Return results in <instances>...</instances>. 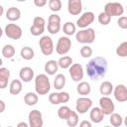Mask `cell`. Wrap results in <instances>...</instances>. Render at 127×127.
I'll return each instance as SVG.
<instances>
[{"instance_id":"9","label":"cell","mask_w":127,"mask_h":127,"mask_svg":"<svg viewBox=\"0 0 127 127\" xmlns=\"http://www.w3.org/2000/svg\"><path fill=\"white\" fill-rule=\"evenodd\" d=\"M99 108L101 109V111L104 115H110L114 112L115 105H114V103L110 97L102 96L99 99Z\"/></svg>"},{"instance_id":"44","label":"cell","mask_w":127,"mask_h":127,"mask_svg":"<svg viewBox=\"0 0 127 127\" xmlns=\"http://www.w3.org/2000/svg\"><path fill=\"white\" fill-rule=\"evenodd\" d=\"M16 127H29V124L26 123V122H24V121H22V122H19Z\"/></svg>"},{"instance_id":"14","label":"cell","mask_w":127,"mask_h":127,"mask_svg":"<svg viewBox=\"0 0 127 127\" xmlns=\"http://www.w3.org/2000/svg\"><path fill=\"white\" fill-rule=\"evenodd\" d=\"M92 106V100L88 97H79L76 100V111L79 114H84L85 112H87Z\"/></svg>"},{"instance_id":"38","label":"cell","mask_w":127,"mask_h":127,"mask_svg":"<svg viewBox=\"0 0 127 127\" xmlns=\"http://www.w3.org/2000/svg\"><path fill=\"white\" fill-rule=\"evenodd\" d=\"M49 101L50 103L54 104V105H58L60 104V97H59V92H52L49 95Z\"/></svg>"},{"instance_id":"37","label":"cell","mask_w":127,"mask_h":127,"mask_svg":"<svg viewBox=\"0 0 127 127\" xmlns=\"http://www.w3.org/2000/svg\"><path fill=\"white\" fill-rule=\"evenodd\" d=\"M80 56L84 59L86 58H89L92 56V49L89 47V46H83L80 48Z\"/></svg>"},{"instance_id":"47","label":"cell","mask_w":127,"mask_h":127,"mask_svg":"<svg viewBox=\"0 0 127 127\" xmlns=\"http://www.w3.org/2000/svg\"><path fill=\"white\" fill-rule=\"evenodd\" d=\"M2 64H3V61H2V59L0 58V66H1Z\"/></svg>"},{"instance_id":"6","label":"cell","mask_w":127,"mask_h":127,"mask_svg":"<svg viewBox=\"0 0 127 127\" xmlns=\"http://www.w3.org/2000/svg\"><path fill=\"white\" fill-rule=\"evenodd\" d=\"M45 25H46L45 19L43 17L36 16L33 20V25L30 28V33L36 37L42 35L45 31Z\"/></svg>"},{"instance_id":"49","label":"cell","mask_w":127,"mask_h":127,"mask_svg":"<svg viewBox=\"0 0 127 127\" xmlns=\"http://www.w3.org/2000/svg\"><path fill=\"white\" fill-rule=\"evenodd\" d=\"M7 127H13V126H7Z\"/></svg>"},{"instance_id":"41","label":"cell","mask_w":127,"mask_h":127,"mask_svg":"<svg viewBox=\"0 0 127 127\" xmlns=\"http://www.w3.org/2000/svg\"><path fill=\"white\" fill-rule=\"evenodd\" d=\"M34 4L37 7H44L47 4V0H34Z\"/></svg>"},{"instance_id":"40","label":"cell","mask_w":127,"mask_h":127,"mask_svg":"<svg viewBox=\"0 0 127 127\" xmlns=\"http://www.w3.org/2000/svg\"><path fill=\"white\" fill-rule=\"evenodd\" d=\"M117 24H118V26H119L121 29H123V30L127 29V17H126V16H121V17L118 19Z\"/></svg>"},{"instance_id":"15","label":"cell","mask_w":127,"mask_h":127,"mask_svg":"<svg viewBox=\"0 0 127 127\" xmlns=\"http://www.w3.org/2000/svg\"><path fill=\"white\" fill-rule=\"evenodd\" d=\"M114 97L118 102L127 101V88L124 84H118L113 88Z\"/></svg>"},{"instance_id":"21","label":"cell","mask_w":127,"mask_h":127,"mask_svg":"<svg viewBox=\"0 0 127 127\" xmlns=\"http://www.w3.org/2000/svg\"><path fill=\"white\" fill-rule=\"evenodd\" d=\"M23 85L20 79H13L9 85V92L12 95H17L22 91Z\"/></svg>"},{"instance_id":"20","label":"cell","mask_w":127,"mask_h":127,"mask_svg":"<svg viewBox=\"0 0 127 127\" xmlns=\"http://www.w3.org/2000/svg\"><path fill=\"white\" fill-rule=\"evenodd\" d=\"M6 18L11 22L18 21L21 18V11L17 7H10L6 12Z\"/></svg>"},{"instance_id":"33","label":"cell","mask_w":127,"mask_h":127,"mask_svg":"<svg viewBox=\"0 0 127 127\" xmlns=\"http://www.w3.org/2000/svg\"><path fill=\"white\" fill-rule=\"evenodd\" d=\"M70 111H71V109H70L68 106L63 105V106H61V107L59 108V110H58V116H59L61 119L66 120V118H67L68 115L70 114Z\"/></svg>"},{"instance_id":"32","label":"cell","mask_w":127,"mask_h":127,"mask_svg":"<svg viewBox=\"0 0 127 127\" xmlns=\"http://www.w3.org/2000/svg\"><path fill=\"white\" fill-rule=\"evenodd\" d=\"M78 123V115L75 111H70V114L66 118V124L69 127H75Z\"/></svg>"},{"instance_id":"13","label":"cell","mask_w":127,"mask_h":127,"mask_svg":"<svg viewBox=\"0 0 127 127\" xmlns=\"http://www.w3.org/2000/svg\"><path fill=\"white\" fill-rule=\"evenodd\" d=\"M94 14L93 12H90V11H87V12H84L76 21V26L78 28H81V29H86L90 24L93 23L94 21Z\"/></svg>"},{"instance_id":"24","label":"cell","mask_w":127,"mask_h":127,"mask_svg":"<svg viewBox=\"0 0 127 127\" xmlns=\"http://www.w3.org/2000/svg\"><path fill=\"white\" fill-rule=\"evenodd\" d=\"M38 101H39V97L38 94L35 92H27L24 96V102L28 106H34L38 103Z\"/></svg>"},{"instance_id":"5","label":"cell","mask_w":127,"mask_h":127,"mask_svg":"<svg viewBox=\"0 0 127 127\" xmlns=\"http://www.w3.org/2000/svg\"><path fill=\"white\" fill-rule=\"evenodd\" d=\"M39 46L44 56H51L54 52V43L49 36H43L39 41Z\"/></svg>"},{"instance_id":"31","label":"cell","mask_w":127,"mask_h":127,"mask_svg":"<svg viewBox=\"0 0 127 127\" xmlns=\"http://www.w3.org/2000/svg\"><path fill=\"white\" fill-rule=\"evenodd\" d=\"M63 31L66 36H71L76 32V26L72 22H66L63 26Z\"/></svg>"},{"instance_id":"34","label":"cell","mask_w":127,"mask_h":127,"mask_svg":"<svg viewBox=\"0 0 127 127\" xmlns=\"http://www.w3.org/2000/svg\"><path fill=\"white\" fill-rule=\"evenodd\" d=\"M116 55L121 57V58H125L127 57V42H122L117 48H116Z\"/></svg>"},{"instance_id":"36","label":"cell","mask_w":127,"mask_h":127,"mask_svg":"<svg viewBox=\"0 0 127 127\" xmlns=\"http://www.w3.org/2000/svg\"><path fill=\"white\" fill-rule=\"evenodd\" d=\"M110 21H111V17L108 16L105 12H101V13L98 15V22H99L101 25L106 26V25H108V24L110 23Z\"/></svg>"},{"instance_id":"16","label":"cell","mask_w":127,"mask_h":127,"mask_svg":"<svg viewBox=\"0 0 127 127\" xmlns=\"http://www.w3.org/2000/svg\"><path fill=\"white\" fill-rule=\"evenodd\" d=\"M82 10L81 0H68L67 2V11L70 15H78Z\"/></svg>"},{"instance_id":"35","label":"cell","mask_w":127,"mask_h":127,"mask_svg":"<svg viewBox=\"0 0 127 127\" xmlns=\"http://www.w3.org/2000/svg\"><path fill=\"white\" fill-rule=\"evenodd\" d=\"M49 8L53 12H59L62 9V1L61 0H50L48 2Z\"/></svg>"},{"instance_id":"26","label":"cell","mask_w":127,"mask_h":127,"mask_svg":"<svg viewBox=\"0 0 127 127\" xmlns=\"http://www.w3.org/2000/svg\"><path fill=\"white\" fill-rule=\"evenodd\" d=\"M20 56H21L22 59H24V60H26V61H30V60H32V59L34 58L35 53H34V50H33L31 47L26 46V47H23V48L21 49V51H20Z\"/></svg>"},{"instance_id":"25","label":"cell","mask_w":127,"mask_h":127,"mask_svg":"<svg viewBox=\"0 0 127 127\" xmlns=\"http://www.w3.org/2000/svg\"><path fill=\"white\" fill-rule=\"evenodd\" d=\"M76 91L80 95H88L91 91L90 84L86 81H80L76 86Z\"/></svg>"},{"instance_id":"2","label":"cell","mask_w":127,"mask_h":127,"mask_svg":"<svg viewBox=\"0 0 127 127\" xmlns=\"http://www.w3.org/2000/svg\"><path fill=\"white\" fill-rule=\"evenodd\" d=\"M51 89L50 79L47 74L40 73L35 77V90L36 93L39 95L47 94Z\"/></svg>"},{"instance_id":"45","label":"cell","mask_w":127,"mask_h":127,"mask_svg":"<svg viewBox=\"0 0 127 127\" xmlns=\"http://www.w3.org/2000/svg\"><path fill=\"white\" fill-rule=\"evenodd\" d=\"M3 13H4V8L2 5H0V17L3 15Z\"/></svg>"},{"instance_id":"11","label":"cell","mask_w":127,"mask_h":127,"mask_svg":"<svg viewBox=\"0 0 127 127\" xmlns=\"http://www.w3.org/2000/svg\"><path fill=\"white\" fill-rule=\"evenodd\" d=\"M28 120H29V127H43L44 124L43 115L42 112L37 109H34L29 112Z\"/></svg>"},{"instance_id":"42","label":"cell","mask_w":127,"mask_h":127,"mask_svg":"<svg viewBox=\"0 0 127 127\" xmlns=\"http://www.w3.org/2000/svg\"><path fill=\"white\" fill-rule=\"evenodd\" d=\"M79 127H92L91 123L87 120H82L80 123H79Z\"/></svg>"},{"instance_id":"46","label":"cell","mask_w":127,"mask_h":127,"mask_svg":"<svg viewBox=\"0 0 127 127\" xmlns=\"http://www.w3.org/2000/svg\"><path fill=\"white\" fill-rule=\"evenodd\" d=\"M2 35H3V30H2V28L0 27V38L2 37Z\"/></svg>"},{"instance_id":"7","label":"cell","mask_w":127,"mask_h":127,"mask_svg":"<svg viewBox=\"0 0 127 127\" xmlns=\"http://www.w3.org/2000/svg\"><path fill=\"white\" fill-rule=\"evenodd\" d=\"M71 48V40L68 37L63 36L58 40L56 46V52L59 55H66Z\"/></svg>"},{"instance_id":"30","label":"cell","mask_w":127,"mask_h":127,"mask_svg":"<svg viewBox=\"0 0 127 127\" xmlns=\"http://www.w3.org/2000/svg\"><path fill=\"white\" fill-rule=\"evenodd\" d=\"M109 122L111 123V125L113 127H120L123 123V118L120 114L118 113H112L110 114V118H109Z\"/></svg>"},{"instance_id":"43","label":"cell","mask_w":127,"mask_h":127,"mask_svg":"<svg viewBox=\"0 0 127 127\" xmlns=\"http://www.w3.org/2000/svg\"><path fill=\"white\" fill-rule=\"evenodd\" d=\"M5 108H6V104H5V102H4L3 100L0 99V113H2V112L5 110Z\"/></svg>"},{"instance_id":"1","label":"cell","mask_w":127,"mask_h":127,"mask_svg":"<svg viewBox=\"0 0 127 127\" xmlns=\"http://www.w3.org/2000/svg\"><path fill=\"white\" fill-rule=\"evenodd\" d=\"M107 61L103 57H95L86 64V73L92 80L103 78L107 71Z\"/></svg>"},{"instance_id":"27","label":"cell","mask_w":127,"mask_h":127,"mask_svg":"<svg viewBox=\"0 0 127 127\" xmlns=\"http://www.w3.org/2000/svg\"><path fill=\"white\" fill-rule=\"evenodd\" d=\"M65 76L63 73H59L56 75V78L54 80V87L57 90H61L62 88L64 87L65 85Z\"/></svg>"},{"instance_id":"8","label":"cell","mask_w":127,"mask_h":127,"mask_svg":"<svg viewBox=\"0 0 127 127\" xmlns=\"http://www.w3.org/2000/svg\"><path fill=\"white\" fill-rule=\"evenodd\" d=\"M48 32L52 35L58 34L61 30V17L58 14H52L48 19Z\"/></svg>"},{"instance_id":"28","label":"cell","mask_w":127,"mask_h":127,"mask_svg":"<svg viewBox=\"0 0 127 127\" xmlns=\"http://www.w3.org/2000/svg\"><path fill=\"white\" fill-rule=\"evenodd\" d=\"M15 55V48L13 45H5L2 48V56L6 59H12Z\"/></svg>"},{"instance_id":"48","label":"cell","mask_w":127,"mask_h":127,"mask_svg":"<svg viewBox=\"0 0 127 127\" xmlns=\"http://www.w3.org/2000/svg\"><path fill=\"white\" fill-rule=\"evenodd\" d=\"M104 127H110V126H104Z\"/></svg>"},{"instance_id":"4","label":"cell","mask_w":127,"mask_h":127,"mask_svg":"<svg viewBox=\"0 0 127 127\" xmlns=\"http://www.w3.org/2000/svg\"><path fill=\"white\" fill-rule=\"evenodd\" d=\"M108 16L113 17V16H121L124 12V8L121 3L118 2H109L106 3L104 6V11Z\"/></svg>"},{"instance_id":"39","label":"cell","mask_w":127,"mask_h":127,"mask_svg":"<svg viewBox=\"0 0 127 127\" xmlns=\"http://www.w3.org/2000/svg\"><path fill=\"white\" fill-rule=\"evenodd\" d=\"M59 97H60V102L61 103H66L69 100V94L65 91H61L59 92Z\"/></svg>"},{"instance_id":"29","label":"cell","mask_w":127,"mask_h":127,"mask_svg":"<svg viewBox=\"0 0 127 127\" xmlns=\"http://www.w3.org/2000/svg\"><path fill=\"white\" fill-rule=\"evenodd\" d=\"M58 64H59V67H62L64 69L69 68V66L72 64V59L68 56H64L60 58V60L58 61Z\"/></svg>"},{"instance_id":"10","label":"cell","mask_w":127,"mask_h":127,"mask_svg":"<svg viewBox=\"0 0 127 127\" xmlns=\"http://www.w3.org/2000/svg\"><path fill=\"white\" fill-rule=\"evenodd\" d=\"M4 33L8 38L13 39V40H19L23 34L21 27L16 24H13V23H10L5 27Z\"/></svg>"},{"instance_id":"18","label":"cell","mask_w":127,"mask_h":127,"mask_svg":"<svg viewBox=\"0 0 127 127\" xmlns=\"http://www.w3.org/2000/svg\"><path fill=\"white\" fill-rule=\"evenodd\" d=\"M10 78V70L7 67H0V89H4L8 85Z\"/></svg>"},{"instance_id":"22","label":"cell","mask_w":127,"mask_h":127,"mask_svg":"<svg viewBox=\"0 0 127 127\" xmlns=\"http://www.w3.org/2000/svg\"><path fill=\"white\" fill-rule=\"evenodd\" d=\"M44 69H45V71H46L48 74H50V75H54V74L58 71V69H59L58 62H57V61H54V60L48 61V62L45 64Z\"/></svg>"},{"instance_id":"50","label":"cell","mask_w":127,"mask_h":127,"mask_svg":"<svg viewBox=\"0 0 127 127\" xmlns=\"http://www.w3.org/2000/svg\"><path fill=\"white\" fill-rule=\"evenodd\" d=\"M0 127H1V124H0Z\"/></svg>"},{"instance_id":"3","label":"cell","mask_w":127,"mask_h":127,"mask_svg":"<svg viewBox=\"0 0 127 127\" xmlns=\"http://www.w3.org/2000/svg\"><path fill=\"white\" fill-rule=\"evenodd\" d=\"M75 40L81 44H91L95 40V32L92 28L79 30L75 34Z\"/></svg>"},{"instance_id":"19","label":"cell","mask_w":127,"mask_h":127,"mask_svg":"<svg viewBox=\"0 0 127 127\" xmlns=\"http://www.w3.org/2000/svg\"><path fill=\"white\" fill-rule=\"evenodd\" d=\"M104 114L99 107H93L89 113V117L93 123H100L104 119Z\"/></svg>"},{"instance_id":"17","label":"cell","mask_w":127,"mask_h":127,"mask_svg":"<svg viewBox=\"0 0 127 127\" xmlns=\"http://www.w3.org/2000/svg\"><path fill=\"white\" fill-rule=\"evenodd\" d=\"M20 79L24 82H30L34 78V70L30 66H24L19 71Z\"/></svg>"},{"instance_id":"23","label":"cell","mask_w":127,"mask_h":127,"mask_svg":"<svg viewBox=\"0 0 127 127\" xmlns=\"http://www.w3.org/2000/svg\"><path fill=\"white\" fill-rule=\"evenodd\" d=\"M113 84L108 81V80H105L103 81L101 84H100V87H99V92L103 95V96H107V95H110L113 91Z\"/></svg>"},{"instance_id":"12","label":"cell","mask_w":127,"mask_h":127,"mask_svg":"<svg viewBox=\"0 0 127 127\" xmlns=\"http://www.w3.org/2000/svg\"><path fill=\"white\" fill-rule=\"evenodd\" d=\"M71 79L75 82H80L83 78V67L80 64H72L68 68Z\"/></svg>"}]
</instances>
